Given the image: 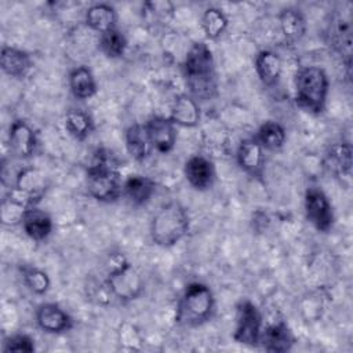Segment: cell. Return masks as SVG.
<instances>
[{"instance_id": "f546056e", "label": "cell", "mask_w": 353, "mask_h": 353, "mask_svg": "<svg viewBox=\"0 0 353 353\" xmlns=\"http://www.w3.org/2000/svg\"><path fill=\"white\" fill-rule=\"evenodd\" d=\"M98 48L106 58L119 59L125 54L128 48V40L119 28H113L99 34Z\"/></svg>"}, {"instance_id": "7a4b0ae2", "label": "cell", "mask_w": 353, "mask_h": 353, "mask_svg": "<svg viewBox=\"0 0 353 353\" xmlns=\"http://www.w3.org/2000/svg\"><path fill=\"white\" fill-rule=\"evenodd\" d=\"M215 307L216 299L211 287L203 281H192L176 301L174 321L182 328H196L211 321Z\"/></svg>"}, {"instance_id": "6da1fadb", "label": "cell", "mask_w": 353, "mask_h": 353, "mask_svg": "<svg viewBox=\"0 0 353 353\" xmlns=\"http://www.w3.org/2000/svg\"><path fill=\"white\" fill-rule=\"evenodd\" d=\"M182 74L188 94L199 102L218 97V73L214 52L205 41L193 43L185 54Z\"/></svg>"}, {"instance_id": "5b68a950", "label": "cell", "mask_w": 353, "mask_h": 353, "mask_svg": "<svg viewBox=\"0 0 353 353\" xmlns=\"http://www.w3.org/2000/svg\"><path fill=\"white\" fill-rule=\"evenodd\" d=\"M103 284L108 294L121 303L138 299L145 291L142 274L121 252L110 254Z\"/></svg>"}, {"instance_id": "d6a6232c", "label": "cell", "mask_w": 353, "mask_h": 353, "mask_svg": "<svg viewBox=\"0 0 353 353\" xmlns=\"http://www.w3.org/2000/svg\"><path fill=\"white\" fill-rule=\"evenodd\" d=\"M1 350L4 353H10V352L32 353L36 350V345H34V339L30 335L23 332H17L4 338Z\"/></svg>"}, {"instance_id": "83f0119b", "label": "cell", "mask_w": 353, "mask_h": 353, "mask_svg": "<svg viewBox=\"0 0 353 353\" xmlns=\"http://www.w3.org/2000/svg\"><path fill=\"white\" fill-rule=\"evenodd\" d=\"M65 130L76 141L87 139L95 128L92 116L83 109H69L65 114Z\"/></svg>"}, {"instance_id": "4316f807", "label": "cell", "mask_w": 353, "mask_h": 353, "mask_svg": "<svg viewBox=\"0 0 353 353\" xmlns=\"http://www.w3.org/2000/svg\"><path fill=\"white\" fill-rule=\"evenodd\" d=\"M254 137L268 152H279L287 142L285 128L276 120L263 121Z\"/></svg>"}, {"instance_id": "836d02e7", "label": "cell", "mask_w": 353, "mask_h": 353, "mask_svg": "<svg viewBox=\"0 0 353 353\" xmlns=\"http://www.w3.org/2000/svg\"><path fill=\"white\" fill-rule=\"evenodd\" d=\"M119 342L123 345L124 349L138 350L141 349L142 338L132 324L124 323L120 325V330H119Z\"/></svg>"}, {"instance_id": "44dd1931", "label": "cell", "mask_w": 353, "mask_h": 353, "mask_svg": "<svg viewBox=\"0 0 353 353\" xmlns=\"http://www.w3.org/2000/svg\"><path fill=\"white\" fill-rule=\"evenodd\" d=\"M154 193L156 182L146 175L134 174L123 181V197L135 207L148 204Z\"/></svg>"}, {"instance_id": "603a6c76", "label": "cell", "mask_w": 353, "mask_h": 353, "mask_svg": "<svg viewBox=\"0 0 353 353\" xmlns=\"http://www.w3.org/2000/svg\"><path fill=\"white\" fill-rule=\"evenodd\" d=\"M279 26L284 39L290 43L301 41L307 30V21L305 14L296 7H285L279 15Z\"/></svg>"}, {"instance_id": "f1b7e54d", "label": "cell", "mask_w": 353, "mask_h": 353, "mask_svg": "<svg viewBox=\"0 0 353 353\" xmlns=\"http://www.w3.org/2000/svg\"><path fill=\"white\" fill-rule=\"evenodd\" d=\"M228 26V15L218 7H207L200 17V28L208 40H218Z\"/></svg>"}, {"instance_id": "3957f363", "label": "cell", "mask_w": 353, "mask_h": 353, "mask_svg": "<svg viewBox=\"0 0 353 353\" xmlns=\"http://www.w3.org/2000/svg\"><path fill=\"white\" fill-rule=\"evenodd\" d=\"M88 194L99 203H114L123 197V179L108 150H98L94 161L85 170Z\"/></svg>"}, {"instance_id": "277c9868", "label": "cell", "mask_w": 353, "mask_h": 353, "mask_svg": "<svg viewBox=\"0 0 353 353\" xmlns=\"http://www.w3.org/2000/svg\"><path fill=\"white\" fill-rule=\"evenodd\" d=\"M190 229V216L186 207L171 200L163 204L150 219L149 234L157 247L170 248L178 244Z\"/></svg>"}, {"instance_id": "4fadbf2b", "label": "cell", "mask_w": 353, "mask_h": 353, "mask_svg": "<svg viewBox=\"0 0 353 353\" xmlns=\"http://www.w3.org/2000/svg\"><path fill=\"white\" fill-rule=\"evenodd\" d=\"M328 44L342 57L343 66L346 69V77L350 79L352 65V28L349 19L342 15L331 17L327 28Z\"/></svg>"}, {"instance_id": "5bb4252c", "label": "cell", "mask_w": 353, "mask_h": 353, "mask_svg": "<svg viewBox=\"0 0 353 353\" xmlns=\"http://www.w3.org/2000/svg\"><path fill=\"white\" fill-rule=\"evenodd\" d=\"M183 175L186 182L197 192L211 189L216 179L215 164L204 154H193L183 164Z\"/></svg>"}, {"instance_id": "30bf717a", "label": "cell", "mask_w": 353, "mask_h": 353, "mask_svg": "<svg viewBox=\"0 0 353 353\" xmlns=\"http://www.w3.org/2000/svg\"><path fill=\"white\" fill-rule=\"evenodd\" d=\"M37 327L47 334H63L73 328L74 320L70 313L57 302H43L34 313Z\"/></svg>"}, {"instance_id": "ffe728a7", "label": "cell", "mask_w": 353, "mask_h": 353, "mask_svg": "<svg viewBox=\"0 0 353 353\" xmlns=\"http://www.w3.org/2000/svg\"><path fill=\"white\" fill-rule=\"evenodd\" d=\"M21 226L25 234L37 243L46 241L54 232V221L51 215L47 211L39 208V205L30 208L25 214Z\"/></svg>"}, {"instance_id": "8fae6325", "label": "cell", "mask_w": 353, "mask_h": 353, "mask_svg": "<svg viewBox=\"0 0 353 353\" xmlns=\"http://www.w3.org/2000/svg\"><path fill=\"white\" fill-rule=\"evenodd\" d=\"M143 125L153 150L167 154L175 148L178 139L176 125L168 119V116L153 114L143 123Z\"/></svg>"}, {"instance_id": "7402d4cb", "label": "cell", "mask_w": 353, "mask_h": 353, "mask_svg": "<svg viewBox=\"0 0 353 353\" xmlns=\"http://www.w3.org/2000/svg\"><path fill=\"white\" fill-rule=\"evenodd\" d=\"M68 84L72 95L80 101L90 99L98 92V81L87 65L73 68L68 74Z\"/></svg>"}, {"instance_id": "e0dca14e", "label": "cell", "mask_w": 353, "mask_h": 353, "mask_svg": "<svg viewBox=\"0 0 353 353\" xmlns=\"http://www.w3.org/2000/svg\"><path fill=\"white\" fill-rule=\"evenodd\" d=\"M168 119L176 127H185V128L197 127L201 120L200 102L196 101L188 92L178 94L171 103Z\"/></svg>"}, {"instance_id": "4dcf8cb0", "label": "cell", "mask_w": 353, "mask_h": 353, "mask_svg": "<svg viewBox=\"0 0 353 353\" xmlns=\"http://www.w3.org/2000/svg\"><path fill=\"white\" fill-rule=\"evenodd\" d=\"M19 273L23 285L34 295H46L51 288L48 273L34 265H21Z\"/></svg>"}, {"instance_id": "ba28073f", "label": "cell", "mask_w": 353, "mask_h": 353, "mask_svg": "<svg viewBox=\"0 0 353 353\" xmlns=\"http://www.w3.org/2000/svg\"><path fill=\"white\" fill-rule=\"evenodd\" d=\"M303 211L306 221L320 233H328L335 223L332 203L319 186H307L303 194Z\"/></svg>"}, {"instance_id": "7c38bea8", "label": "cell", "mask_w": 353, "mask_h": 353, "mask_svg": "<svg viewBox=\"0 0 353 353\" xmlns=\"http://www.w3.org/2000/svg\"><path fill=\"white\" fill-rule=\"evenodd\" d=\"M265 149L256 141L255 137L244 138L240 141L236 149V163L241 171L247 175L262 179L265 174Z\"/></svg>"}, {"instance_id": "484cf974", "label": "cell", "mask_w": 353, "mask_h": 353, "mask_svg": "<svg viewBox=\"0 0 353 353\" xmlns=\"http://www.w3.org/2000/svg\"><path fill=\"white\" fill-rule=\"evenodd\" d=\"M327 165L338 178L350 179L352 174V146L349 142L332 143L325 154Z\"/></svg>"}, {"instance_id": "1f68e13d", "label": "cell", "mask_w": 353, "mask_h": 353, "mask_svg": "<svg viewBox=\"0 0 353 353\" xmlns=\"http://www.w3.org/2000/svg\"><path fill=\"white\" fill-rule=\"evenodd\" d=\"M30 207L11 190H8L1 200V223L6 226L21 225L25 214Z\"/></svg>"}, {"instance_id": "d6986e66", "label": "cell", "mask_w": 353, "mask_h": 353, "mask_svg": "<svg viewBox=\"0 0 353 353\" xmlns=\"http://www.w3.org/2000/svg\"><path fill=\"white\" fill-rule=\"evenodd\" d=\"M254 69L265 87H274L279 84L283 73L281 57L273 50H261L255 55Z\"/></svg>"}, {"instance_id": "9a60e30c", "label": "cell", "mask_w": 353, "mask_h": 353, "mask_svg": "<svg viewBox=\"0 0 353 353\" xmlns=\"http://www.w3.org/2000/svg\"><path fill=\"white\" fill-rule=\"evenodd\" d=\"M295 341V335L290 325L284 320H277L263 325L259 346L266 352L285 353L292 350Z\"/></svg>"}, {"instance_id": "52a82bcc", "label": "cell", "mask_w": 353, "mask_h": 353, "mask_svg": "<svg viewBox=\"0 0 353 353\" xmlns=\"http://www.w3.org/2000/svg\"><path fill=\"white\" fill-rule=\"evenodd\" d=\"M263 325L262 312L252 301L241 299L236 305L233 328L234 342L248 347L259 346Z\"/></svg>"}, {"instance_id": "d4e9b609", "label": "cell", "mask_w": 353, "mask_h": 353, "mask_svg": "<svg viewBox=\"0 0 353 353\" xmlns=\"http://www.w3.org/2000/svg\"><path fill=\"white\" fill-rule=\"evenodd\" d=\"M84 23L97 33L108 32L117 28V12L116 8L109 3L91 4L84 12Z\"/></svg>"}, {"instance_id": "9c48e42d", "label": "cell", "mask_w": 353, "mask_h": 353, "mask_svg": "<svg viewBox=\"0 0 353 353\" xmlns=\"http://www.w3.org/2000/svg\"><path fill=\"white\" fill-rule=\"evenodd\" d=\"M7 148L17 160H29L37 153L39 137L28 120L15 119L11 121L7 134Z\"/></svg>"}, {"instance_id": "ac0fdd59", "label": "cell", "mask_w": 353, "mask_h": 353, "mask_svg": "<svg viewBox=\"0 0 353 353\" xmlns=\"http://www.w3.org/2000/svg\"><path fill=\"white\" fill-rule=\"evenodd\" d=\"M12 188L19 190L36 205H39L47 190L46 176L41 171L33 167H22L15 175Z\"/></svg>"}, {"instance_id": "2e32d148", "label": "cell", "mask_w": 353, "mask_h": 353, "mask_svg": "<svg viewBox=\"0 0 353 353\" xmlns=\"http://www.w3.org/2000/svg\"><path fill=\"white\" fill-rule=\"evenodd\" d=\"M34 66L32 54L23 48L4 44L0 51V68L4 74L22 80L29 76Z\"/></svg>"}, {"instance_id": "8992f818", "label": "cell", "mask_w": 353, "mask_h": 353, "mask_svg": "<svg viewBox=\"0 0 353 353\" xmlns=\"http://www.w3.org/2000/svg\"><path fill=\"white\" fill-rule=\"evenodd\" d=\"M330 92V79L327 72L317 65L302 66L294 76V94L298 106L309 113L324 112Z\"/></svg>"}, {"instance_id": "cb8c5ba5", "label": "cell", "mask_w": 353, "mask_h": 353, "mask_svg": "<svg viewBox=\"0 0 353 353\" xmlns=\"http://www.w3.org/2000/svg\"><path fill=\"white\" fill-rule=\"evenodd\" d=\"M124 142L127 153L135 161L146 160L153 150L143 123H134L127 127L124 132Z\"/></svg>"}]
</instances>
